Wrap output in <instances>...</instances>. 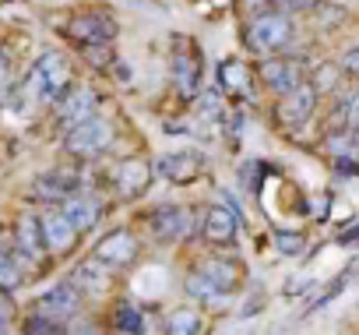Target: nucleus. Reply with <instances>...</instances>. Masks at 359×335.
I'll return each mask as SVG.
<instances>
[{"instance_id": "f257e3e1", "label": "nucleus", "mask_w": 359, "mask_h": 335, "mask_svg": "<svg viewBox=\"0 0 359 335\" xmlns=\"http://www.w3.org/2000/svg\"><path fill=\"white\" fill-rule=\"evenodd\" d=\"M71 88V67L60 53H43L29 74V96L39 103H60Z\"/></svg>"}, {"instance_id": "f03ea898", "label": "nucleus", "mask_w": 359, "mask_h": 335, "mask_svg": "<svg viewBox=\"0 0 359 335\" xmlns=\"http://www.w3.org/2000/svg\"><path fill=\"white\" fill-rule=\"evenodd\" d=\"M292 39V22L282 15V11H268V15H257L250 22V32H247V43L261 53H275L282 50L285 43Z\"/></svg>"}, {"instance_id": "7ed1b4c3", "label": "nucleus", "mask_w": 359, "mask_h": 335, "mask_svg": "<svg viewBox=\"0 0 359 335\" xmlns=\"http://www.w3.org/2000/svg\"><path fill=\"white\" fill-rule=\"evenodd\" d=\"M109 141H113V127L102 117H88V120H81L67 131V152H74L81 159L99 155L102 148H109Z\"/></svg>"}, {"instance_id": "20e7f679", "label": "nucleus", "mask_w": 359, "mask_h": 335, "mask_svg": "<svg viewBox=\"0 0 359 335\" xmlns=\"http://www.w3.org/2000/svg\"><path fill=\"white\" fill-rule=\"evenodd\" d=\"M67 36L78 46H95V43H109L116 36V22L106 11H88V15H74L67 22Z\"/></svg>"}, {"instance_id": "39448f33", "label": "nucleus", "mask_w": 359, "mask_h": 335, "mask_svg": "<svg viewBox=\"0 0 359 335\" xmlns=\"http://www.w3.org/2000/svg\"><path fill=\"white\" fill-rule=\"evenodd\" d=\"M201 170H205V155L201 152H169V155L155 159V173L165 184H187Z\"/></svg>"}, {"instance_id": "423d86ee", "label": "nucleus", "mask_w": 359, "mask_h": 335, "mask_svg": "<svg viewBox=\"0 0 359 335\" xmlns=\"http://www.w3.org/2000/svg\"><path fill=\"white\" fill-rule=\"evenodd\" d=\"M313 106H317V85H303V81H299V85L289 88L285 99L278 103V120H282L285 127H299V124L310 120Z\"/></svg>"}, {"instance_id": "0eeeda50", "label": "nucleus", "mask_w": 359, "mask_h": 335, "mask_svg": "<svg viewBox=\"0 0 359 335\" xmlns=\"http://www.w3.org/2000/svg\"><path fill=\"white\" fill-rule=\"evenodd\" d=\"M191 230H194L191 216H187L184 209H176V205H162V209L151 212V233H155V240H162V244L184 240V237H191Z\"/></svg>"}, {"instance_id": "6e6552de", "label": "nucleus", "mask_w": 359, "mask_h": 335, "mask_svg": "<svg viewBox=\"0 0 359 335\" xmlns=\"http://www.w3.org/2000/svg\"><path fill=\"white\" fill-rule=\"evenodd\" d=\"M201 67V57H198V50L194 46H187L184 39H180V46L172 50V81H176V88H180V96H194V88H198V71Z\"/></svg>"}, {"instance_id": "1a4fd4ad", "label": "nucleus", "mask_w": 359, "mask_h": 335, "mask_svg": "<svg viewBox=\"0 0 359 335\" xmlns=\"http://www.w3.org/2000/svg\"><path fill=\"white\" fill-rule=\"evenodd\" d=\"M78 307H81V289L74 282H60V286L46 289L43 300H39V310L50 314V317H57V321H67Z\"/></svg>"}, {"instance_id": "9d476101", "label": "nucleus", "mask_w": 359, "mask_h": 335, "mask_svg": "<svg viewBox=\"0 0 359 335\" xmlns=\"http://www.w3.org/2000/svg\"><path fill=\"white\" fill-rule=\"evenodd\" d=\"M261 78H264V85L271 88V92H289V88H296L299 81H303V71H299V60H285V57H278V60H264L261 64Z\"/></svg>"}, {"instance_id": "9b49d317", "label": "nucleus", "mask_w": 359, "mask_h": 335, "mask_svg": "<svg viewBox=\"0 0 359 335\" xmlns=\"http://www.w3.org/2000/svg\"><path fill=\"white\" fill-rule=\"evenodd\" d=\"M134 254H137V244H134V237H130L127 230L109 233V237L95 247V258H99V261H106L109 268H123V265H130V261H134Z\"/></svg>"}, {"instance_id": "f8f14e48", "label": "nucleus", "mask_w": 359, "mask_h": 335, "mask_svg": "<svg viewBox=\"0 0 359 335\" xmlns=\"http://www.w3.org/2000/svg\"><path fill=\"white\" fill-rule=\"evenodd\" d=\"M43 237H46V247H50L53 254H64V251L74 247L78 230H74V223H71V219L64 216V209H60V212H46V216H43Z\"/></svg>"}, {"instance_id": "ddd939ff", "label": "nucleus", "mask_w": 359, "mask_h": 335, "mask_svg": "<svg viewBox=\"0 0 359 335\" xmlns=\"http://www.w3.org/2000/svg\"><path fill=\"white\" fill-rule=\"evenodd\" d=\"M88 117H95V92H88V88H78L74 96L60 99L57 120H60V127H64V131H71L74 124H81V120H88Z\"/></svg>"}, {"instance_id": "4468645a", "label": "nucleus", "mask_w": 359, "mask_h": 335, "mask_svg": "<svg viewBox=\"0 0 359 335\" xmlns=\"http://www.w3.org/2000/svg\"><path fill=\"white\" fill-rule=\"evenodd\" d=\"M201 233H205L208 244H233V237H236V212L226 209V205L208 209V212H205Z\"/></svg>"}, {"instance_id": "2eb2a0df", "label": "nucleus", "mask_w": 359, "mask_h": 335, "mask_svg": "<svg viewBox=\"0 0 359 335\" xmlns=\"http://www.w3.org/2000/svg\"><path fill=\"white\" fill-rule=\"evenodd\" d=\"M64 216L74 223V230H78V233H88V230L99 223L102 205H99L92 195H71V198L64 202Z\"/></svg>"}, {"instance_id": "dca6fc26", "label": "nucleus", "mask_w": 359, "mask_h": 335, "mask_svg": "<svg viewBox=\"0 0 359 335\" xmlns=\"http://www.w3.org/2000/svg\"><path fill=\"white\" fill-rule=\"evenodd\" d=\"M36 195L46 198V202H67L71 195H78V177L67 173V170L43 173V177L36 180Z\"/></svg>"}, {"instance_id": "f3484780", "label": "nucleus", "mask_w": 359, "mask_h": 335, "mask_svg": "<svg viewBox=\"0 0 359 335\" xmlns=\"http://www.w3.org/2000/svg\"><path fill=\"white\" fill-rule=\"evenodd\" d=\"M46 247V237H43V219L36 216H22L18 219V254L25 261H36Z\"/></svg>"}, {"instance_id": "a211bd4d", "label": "nucleus", "mask_w": 359, "mask_h": 335, "mask_svg": "<svg viewBox=\"0 0 359 335\" xmlns=\"http://www.w3.org/2000/svg\"><path fill=\"white\" fill-rule=\"evenodd\" d=\"M81 293H88V296H99V293H106V286H109V265L106 261H85V265H78L74 268V279H71Z\"/></svg>"}, {"instance_id": "6ab92c4d", "label": "nucleus", "mask_w": 359, "mask_h": 335, "mask_svg": "<svg viewBox=\"0 0 359 335\" xmlns=\"http://www.w3.org/2000/svg\"><path fill=\"white\" fill-rule=\"evenodd\" d=\"M148 177H151V166L141 162V159H123V162L116 166V184H120V191L130 195V198L148 188Z\"/></svg>"}, {"instance_id": "aec40b11", "label": "nucleus", "mask_w": 359, "mask_h": 335, "mask_svg": "<svg viewBox=\"0 0 359 335\" xmlns=\"http://www.w3.org/2000/svg\"><path fill=\"white\" fill-rule=\"evenodd\" d=\"M187 293L215 307V303H219V296H222L226 289H222V286H215V282H212L205 272H191V279H187Z\"/></svg>"}, {"instance_id": "412c9836", "label": "nucleus", "mask_w": 359, "mask_h": 335, "mask_svg": "<svg viewBox=\"0 0 359 335\" xmlns=\"http://www.w3.org/2000/svg\"><path fill=\"white\" fill-rule=\"evenodd\" d=\"M22 282V268H18V258L0 244V289H15Z\"/></svg>"}, {"instance_id": "4be33fe9", "label": "nucleus", "mask_w": 359, "mask_h": 335, "mask_svg": "<svg viewBox=\"0 0 359 335\" xmlns=\"http://www.w3.org/2000/svg\"><path fill=\"white\" fill-rule=\"evenodd\" d=\"M165 328H169L172 335H194V331H201V317L184 307V310H172V314H169Z\"/></svg>"}, {"instance_id": "5701e85b", "label": "nucleus", "mask_w": 359, "mask_h": 335, "mask_svg": "<svg viewBox=\"0 0 359 335\" xmlns=\"http://www.w3.org/2000/svg\"><path fill=\"white\" fill-rule=\"evenodd\" d=\"M201 272H205V275H208L215 286H222L226 293H229V289H236V282H240L236 268H233V265H226V261H208Z\"/></svg>"}, {"instance_id": "b1692460", "label": "nucleus", "mask_w": 359, "mask_h": 335, "mask_svg": "<svg viewBox=\"0 0 359 335\" xmlns=\"http://www.w3.org/2000/svg\"><path fill=\"white\" fill-rule=\"evenodd\" d=\"M113 324H116L120 331H144V317H141V310L130 307V303H120V307H116Z\"/></svg>"}, {"instance_id": "393cba45", "label": "nucleus", "mask_w": 359, "mask_h": 335, "mask_svg": "<svg viewBox=\"0 0 359 335\" xmlns=\"http://www.w3.org/2000/svg\"><path fill=\"white\" fill-rule=\"evenodd\" d=\"M254 4L271 11H296V8H313V0H254Z\"/></svg>"}, {"instance_id": "a878e982", "label": "nucleus", "mask_w": 359, "mask_h": 335, "mask_svg": "<svg viewBox=\"0 0 359 335\" xmlns=\"http://www.w3.org/2000/svg\"><path fill=\"white\" fill-rule=\"evenodd\" d=\"M275 244H278L282 254H299V251H303V237H299V233H278Z\"/></svg>"}, {"instance_id": "bb28decb", "label": "nucleus", "mask_w": 359, "mask_h": 335, "mask_svg": "<svg viewBox=\"0 0 359 335\" xmlns=\"http://www.w3.org/2000/svg\"><path fill=\"white\" fill-rule=\"evenodd\" d=\"M8 85H11V57L0 50V103L8 96Z\"/></svg>"}, {"instance_id": "cd10ccee", "label": "nucleus", "mask_w": 359, "mask_h": 335, "mask_svg": "<svg viewBox=\"0 0 359 335\" xmlns=\"http://www.w3.org/2000/svg\"><path fill=\"white\" fill-rule=\"evenodd\" d=\"M201 110H205L208 117H222V110H219V96H215V92H205V96H201Z\"/></svg>"}, {"instance_id": "c85d7f7f", "label": "nucleus", "mask_w": 359, "mask_h": 335, "mask_svg": "<svg viewBox=\"0 0 359 335\" xmlns=\"http://www.w3.org/2000/svg\"><path fill=\"white\" fill-rule=\"evenodd\" d=\"M341 67H345V71H348L352 78H359V46L345 53V60H341Z\"/></svg>"}, {"instance_id": "c756f323", "label": "nucleus", "mask_w": 359, "mask_h": 335, "mask_svg": "<svg viewBox=\"0 0 359 335\" xmlns=\"http://www.w3.org/2000/svg\"><path fill=\"white\" fill-rule=\"evenodd\" d=\"M8 324H11V307H8L4 296H0V331H8Z\"/></svg>"}, {"instance_id": "7c9ffc66", "label": "nucleus", "mask_w": 359, "mask_h": 335, "mask_svg": "<svg viewBox=\"0 0 359 335\" xmlns=\"http://www.w3.org/2000/svg\"><path fill=\"white\" fill-rule=\"evenodd\" d=\"M355 240H359V226H355L352 233H345V237H341V244H355Z\"/></svg>"}, {"instance_id": "2f4dec72", "label": "nucleus", "mask_w": 359, "mask_h": 335, "mask_svg": "<svg viewBox=\"0 0 359 335\" xmlns=\"http://www.w3.org/2000/svg\"><path fill=\"white\" fill-rule=\"evenodd\" d=\"M355 134H359V131H355Z\"/></svg>"}]
</instances>
